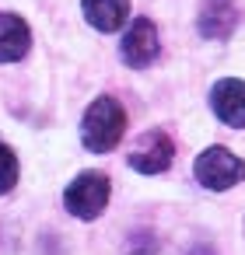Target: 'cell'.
<instances>
[{
    "mask_svg": "<svg viewBox=\"0 0 245 255\" xmlns=\"http://www.w3.org/2000/svg\"><path fill=\"white\" fill-rule=\"evenodd\" d=\"M126 133V112L116 98H95L81 119V140L91 154H109Z\"/></svg>",
    "mask_w": 245,
    "mask_h": 255,
    "instance_id": "cell-1",
    "label": "cell"
},
{
    "mask_svg": "<svg viewBox=\"0 0 245 255\" xmlns=\"http://www.w3.org/2000/svg\"><path fill=\"white\" fill-rule=\"evenodd\" d=\"M193 175H196V182H200L203 189L224 192V189H231V185H238V182L245 178V161L235 157L228 147H207V150L196 157Z\"/></svg>",
    "mask_w": 245,
    "mask_h": 255,
    "instance_id": "cell-2",
    "label": "cell"
},
{
    "mask_svg": "<svg viewBox=\"0 0 245 255\" xmlns=\"http://www.w3.org/2000/svg\"><path fill=\"white\" fill-rule=\"evenodd\" d=\"M109 192H112V185H109V178H105L102 171H81V175L67 185L63 206H67L74 217H81V220H95V217H102V210L109 206Z\"/></svg>",
    "mask_w": 245,
    "mask_h": 255,
    "instance_id": "cell-3",
    "label": "cell"
},
{
    "mask_svg": "<svg viewBox=\"0 0 245 255\" xmlns=\"http://www.w3.org/2000/svg\"><path fill=\"white\" fill-rule=\"evenodd\" d=\"M158 53H161L158 25H154L151 18H137V21L126 28L123 42H119V56H123V63L133 67V70H144V67H151V63L158 60Z\"/></svg>",
    "mask_w": 245,
    "mask_h": 255,
    "instance_id": "cell-4",
    "label": "cell"
},
{
    "mask_svg": "<svg viewBox=\"0 0 245 255\" xmlns=\"http://www.w3.org/2000/svg\"><path fill=\"white\" fill-rule=\"evenodd\" d=\"M172 157H175L172 136L161 129H147V133H140V140L130 150V168H137L140 175H158L172 164Z\"/></svg>",
    "mask_w": 245,
    "mask_h": 255,
    "instance_id": "cell-5",
    "label": "cell"
},
{
    "mask_svg": "<svg viewBox=\"0 0 245 255\" xmlns=\"http://www.w3.org/2000/svg\"><path fill=\"white\" fill-rule=\"evenodd\" d=\"M210 109L224 126L242 129L245 126V81H235V77L217 81L210 91Z\"/></svg>",
    "mask_w": 245,
    "mask_h": 255,
    "instance_id": "cell-6",
    "label": "cell"
},
{
    "mask_svg": "<svg viewBox=\"0 0 245 255\" xmlns=\"http://www.w3.org/2000/svg\"><path fill=\"white\" fill-rule=\"evenodd\" d=\"M200 35L203 39H217L224 42L235 25H238V7H235V0H203V7H200Z\"/></svg>",
    "mask_w": 245,
    "mask_h": 255,
    "instance_id": "cell-7",
    "label": "cell"
},
{
    "mask_svg": "<svg viewBox=\"0 0 245 255\" xmlns=\"http://www.w3.org/2000/svg\"><path fill=\"white\" fill-rule=\"evenodd\" d=\"M32 46V32L28 25L11 14V11H0V63H18Z\"/></svg>",
    "mask_w": 245,
    "mask_h": 255,
    "instance_id": "cell-8",
    "label": "cell"
},
{
    "mask_svg": "<svg viewBox=\"0 0 245 255\" xmlns=\"http://www.w3.org/2000/svg\"><path fill=\"white\" fill-rule=\"evenodd\" d=\"M81 11L91 28L98 32H116L130 18V0H81Z\"/></svg>",
    "mask_w": 245,
    "mask_h": 255,
    "instance_id": "cell-9",
    "label": "cell"
},
{
    "mask_svg": "<svg viewBox=\"0 0 245 255\" xmlns=\"http://www.w3.org/2000/svg\"><path fill=\"white\" fill-rule=\"evenodd\" d=\"M14 182H18V157L7 143H0V196L11 192Z\"/></svg>",
    "mask_w": 245,
    "mask_h": 255,
    "instance_id": "cell-10",
    "label": "cell"
},
{
    "mask_svg": "<svg viewBox=\"0 0 245 255\" xmlns=\"http://www.w3.org/2000/svg\"><path fill=\"white\" fill-rule=\"evenodd\" d=\"M130 255H154V248H133Z\"/></svg>",
    "mask_w": 245,
    "mask_h": 255,
    "instance_id": "cell-11",
    "label": "cell"
}]
</instances>
